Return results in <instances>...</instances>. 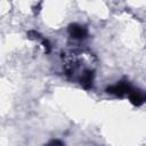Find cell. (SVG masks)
<instances>
[{
    "label": "cell",
    "instance_id": "cell-3",
    "mask_svg": "<svg viewBox=\"0 0 146 146\" xmlns=\"http://www.w3.org/2000/svg\"><path fill=\"white\" fill-rule=\"evenodd\" d=\"M128 98L135 106H140L146 102V92L143 90L132 88V90L128 95Z\"/></svg>",
    "mask_w": 146,
    "mask_h": 146
},
{
    "label": "cell",
    "instance_id": "cell-2",
    "mask_svg": "<svg viewBox=\"0 0 146 146\" xmlns=\"http://www.w3.org/2000/svg\"><path fill=\"white\" fill-rule=\"evenodd\" d=\"M68 33L73 39H78V40H82L86 39L88 35V30L87 27L80 25V24H72L68 27Z\"/></svg>",
    "mask_w": 146,
    "mask_h": 146
},
{
    "label": "cell",
    "instance_id": "cell-4",
    "mask_svg": "<svg viewBox=\"0 0 146 146\" xmlns=\"http://www.w3.org/2000/svg\"><path fill=\"white\" fill-rule=\"evenodd\" d=\"M78 80H79V83L84 89H90L92 87V82H94V71L90 70V68H86L80 74Z\"/></svg>",
    "mask_w": 146,
    "mask_h": 146
},
{
    "label": "cell",
    "instance_id": "cell-5",
    "mask_svg": "<svg viewBox=\"0 0 146 146\" xmlns=\"http://www.w3.org/2000/svg\"><path fill=\"white\" fill-rule=\"evenodd\" d=\"M44 146H64V144L58 140V139H54V140H50L48 144H46Z\"/></svg>",
    "mask_w": 146,
    "mask_h": 146
},
{
    "label": "cell",
    "instance_id": "cell-1",
    "mask_svg": "<svg viewBox=\"0 0 146 146\" xmlns=\"http://www.w3.org/2000/svg\"><path fill=\"white\" fill-rule=\"evenodd\" d=\"M132 88H133V87H132L128 81L122 80V81H119V82H116L115 84L108 87V88L106 89V91H107L108 94L115 95V96H117V97H124V96H128V95L130 94V91L132 90Z\"/></svg>",
    "mask_w": 146,
    "mask_h": 146
}]
</instances>
